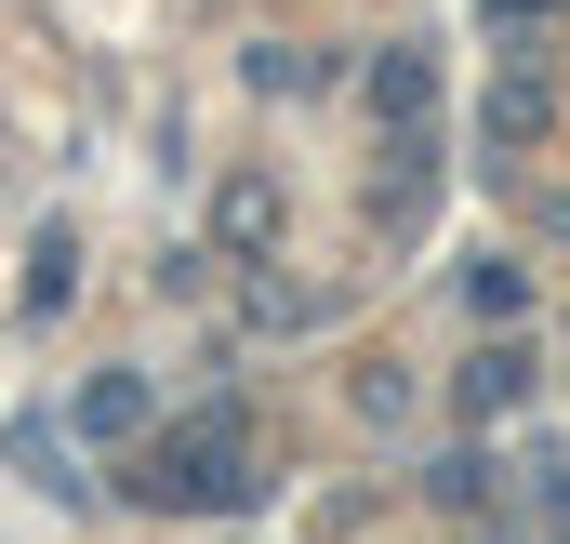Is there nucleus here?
I'll return each instance as SVG.
<instances>
[{
  "mask_svg": "<svg viewBox=\"0 0 570 544\" xmlns=\"http://www.w3.org/2000/svg\"><path fill=\"white\" fill-rule=\"evenodd\" d=\"M146 505H239V425H199L146 465Z\"/></svg>",
  "mask_w": 570,
  "mask_h": 544,
  "instance_id": "obj_1",
  "label": "nucleus"
},
{
  "mask_svg": "<svg viewBox=\"0 0 570 544\" xmlns=\"http://www.w3.org/2000/svg\"><path fill=\"white\" fill-rule=\"evenodd\" d=\"M146 425V386L134 372H94V386H80V438H134Z\"/></svg>",
  "mask_w": 570,
  "mask_h": 544,
  "instance_id": "obj_2",
  "label": "nucleus"
},
{
  "mask_svg": "<svg viewBox=\"0 0 570 544\" xmlns=\"http://www.w3.org/2000/svg\"><path fill=\"white\" fill-rule=\"evenodd\" d=\"M425 54H385V67H372V107H385V120H425Z\"/></svg>",
  "mask_w": 570,
  "mask_h": 544,
  "instance_id": "obj_3",
  "label": "nucleus"
},
{
  "mask_svg": "<svg viewBox=\"0 0 570 544\" xmlns=\"http://www.w3.org/2000/svg\"><path fill=\"white\" fill-rule=\"evenodd\" d=\"M518 386H531V359H518V346H491V359L464 372V399H478V411H504V399H518Z\"/></svg>",
  "mask_w": 570,
  "mask_h": 544,
  "instance_id": "obj_4",
  "label": "nucleus"
}]
</instances>
